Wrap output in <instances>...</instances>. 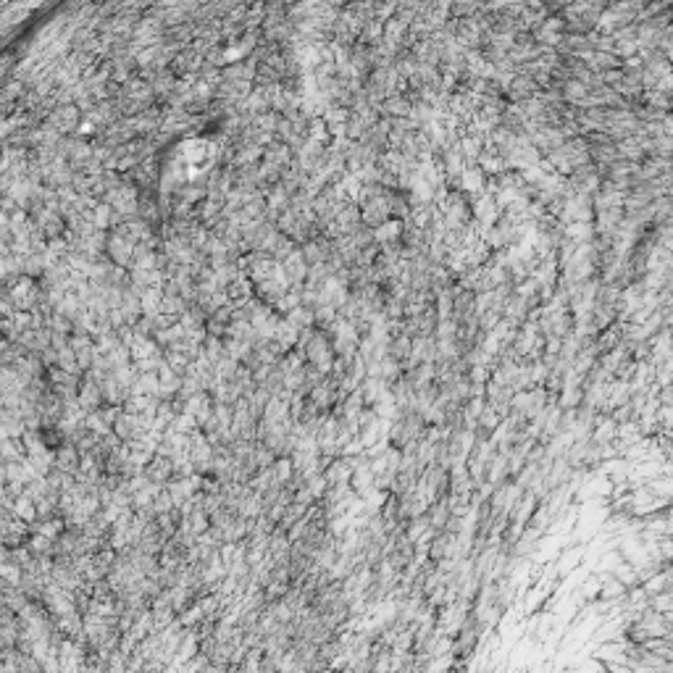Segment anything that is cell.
<instances>
[{
	"mask_svg": "<svg viewBox=\"0 0 673 673\" xmlns=\"http://www.w3.org/2000/svg\"><path fill=\"white\" fill-rule=\"evenodd\" d=\"M135 242H129V240H124V237H119L116 232H111L108 234V247H105V255L116 263V266H121V269H132V261H135Z\"/></svg>",
	"mask_w": 673,
	"mask_h": 673,
	"instance_id": "6da1fadb",
	"label": "cell"
}]
</instances>
